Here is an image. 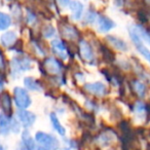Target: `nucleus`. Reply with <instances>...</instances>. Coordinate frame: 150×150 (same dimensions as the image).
<instances>
[{
  "label": "nucleus",
  "mask_w": 150,
  "mask_h": 150,
  "mask_svg": "<svg viewBox=\"0 0 150 150\" xmlns=\"http://www.w3.org/2000/svg\"><path fill=\"white\" fill-rule=\"evenodd\" d=\"M35 140L42 146L48 150H57L59 148V141L57 138L50 134L38 132L35 135Z\"/></svg>",
  "instance_id": "obj_1"
},
{
  "label": "nucleus",
  "mask_w": 150,
  "mask_h": 150,
  "mask_svg": "<svg viewBox=\"0 0 150 150\" xmlns=\"http://www.w3.org/2000/svg\"><path fill=\"white\" fill-rule=\"evenodd\" d=\"M13 96H15V102L20 110H25L31 105V99H30L29 94L24 88H15Z\"/></svg>",
  "instance_id": "obj_2"
},
{
  "label": "nucleus",
  "mask_w": 150,
  "mask_h": 150,
  "mask_svg": "<svg viewBox=\"0 0 150 150\" xmlns=\"http://www.w3.org/2000/svg\"><path fill=\"white\" fill-rule=\"evenodd\" d=\"M11 68L13 73L29 70L31 68V60L27 57H15L11 61Z\"/></svg>",
  "instance_id": "obj_3"
},
{
  "label": "nucleus",
  "mask_w": 150,
  "mask_h": 150,
  "mask_svg": "<svg viewBox=\"0 0 150 150\" xmlns=\"http://www.w3.org/2000/svg\"><path fill=\"white\" fill-rule=\"evenodd\" d=\"M129 35H131V38H132V40H133L134 44L137 46L138 50L141 52V54H143L144 58H146L150 62V52L143 44V41H142L141 37H140L139 34H138L137 30L136 29H129Z\"/></svg>",
  "instance_id": "obj_4"
},
{
  "label": "nucleus",
  "mask_w": 150,
  "mask_h": 150,
  "mask_svg": "<svg viewBox=\"0 0 150 150\" xmlns=\"http://www.w3.org/2000/svg\"><path fill=\"white\" fill-rule=\"evenodd\" d=\"M0 108L2 109V113H4L6 116H11V113H13L11 98L7 92H2L0 94Z\"/></svg>",
  "instance_id": "obj_5"
},
{
  "label": "nucleus",
  "mask_w": 150,
  "mask_h": 150,
  "mask_svg": "<svg viewBox=\"0 0 150 150\" xmlns=\"http://www.w3.org/2000/svg\"><path fill=\"white\" fill-rule=\"evenodd\" d=\"M18 118L20 119V121H21L24 127H29L31 125H33L36 116L35 114H33L32 112H29L27 110H19L18 111Z\"/></svg>",
  "instance_id": "obj_6"
},
{
  "label": "nucleus",
  "mask_w": 150,
  "mask_h": 150,
  "mask_svg": "<svg viewBox=\"0 0 150 150\" xmlns=\"http://www.w3.org/2000/svg\"><path fill=\"white\" fill-rule=\"evenodd\" d=\"M84 88L91 94H94L96 96H104L107 93V88L104 83L102 82H94V83H86Z\"/></svg>",
  "instance_id": "obj_7"
},
{
  "label": "nucleus",
  "mask_w": 150,
  "mask_h": 150,
  "mask_svg": "<svg viewBox=\"0 0 150 150\" xmlns=\"http://www.w3.org/2000/svg\"><path fill=\"white\" fill-rule=\"evenodd\" d=\"M44 68L50 74H59L61 72V65L56 59L47 58L43 62Z\"/></svg>",
  "instance_id": "obj_8"
},
{
  "label": "nucleus",
  "mask_w": 150,
  "mask_h": 150,
  "mask_svg": "<svg viewBox=\"0 0 150 150\" xmlns=\"http://www.w3.org/2000/svg\"><path fill=\"white\" fill-rule=\"evenodd\" d=\"M11 118L4 114V113H0V134L3 136L7 135L11 131Z\"/></svg>",
  "instance_id": "obj_9"
},
{
  "label": "nucleus",
  "mask_w": 150,
  "mask_h": 150,
  "mask_svg": "<svg viewBox=\"0 0 150 150\" xmlns=\"http://www.w3.org/2000/svg\"><path fill=\"white\" fill-rule=\"evenodd\" d=\"M1 43L5 47H11L17 42V35L13 31H7L0 38Z\"/></svg>",
  "instance_id": "obj_10"
},
{
  "label": "nucleus",
  "mask_w": 150,
  "mask_h": 150,
  "mask_svg": "<svg viewBox=\"0 0 150 150\" xmlns=\"http://www.w3.org/2000/svg\"><path fill=\"white\" fill-rule=\"evenodd\" d=\"M79 50H80V54H81L82 58L86 61H91L94 57L93 54V50L91 47V45L88 44V42L81 40L79 43Z\"/></svg>",
  "instance_id": "obj_11"
},
{
  "label": "nucleus",
  "mask_w": 150,
  "mask_h": 150,
  "mask_svg": "<svg viewBox=\"0 0 150 150\" xmlns=\"http://www.w3.org/2000/svg\"><path fill=\"white\" fill-rule=\"evenodd\" d=\"M22 141H23V145L26 150H36L35 141L33 138L31 137L30 133L28 131H24L22 134Z\"/></svg>",
  "instance_id": "obj_12"
},
{
  "label": "nucleus",
  "mask_w": 150,
  "mask_h": 150,
  "mask_svg": "<svg viewBox=\"0 0 150 150\" xmlns=\"http://www.w3.org/2000/svg\"><path fill=\"white\" fill-rule=\"evenodd\" d=\"M114 26H115V24L113 23L109 18L104 17V16L99 18V30H100L101 32L110 31Z\"/></svg>",
  "instance_id": "obj_13"
},
{
  "label": "nucleus",
  "mask_w": 150,
  "mask_h": 150,
  "mask_svg": "<svg viewBox=\"0 0 150 150\" xmlns=\"http://www.w3.org/2000/svg\"><path fill=\"white\" fill-rule=\"evenodd\" d=\"M69 6L72 11V17L75 20H79L82 16V11H83V5L78 1H74V2L69 3Z\"/></svg>",
  "instance_id": "obj_14"
},
{
  "label": "nucleus",
  "mask_w": 150,
  "mask_h": 150,
  "mask_svg": "<svg viewBox=\"0 0 150 150\" xmlns=\"http://www.w3.org/2000/svg\"><path fill=\"white\" fill-rule=\"evenodd\" d=\"M52 46L54 50V52H56L59 56L62 57L63 59H66L67 56H66V54H65V52H66V46H65L64 42H63L62 40H59V39L52 40Z\"/></svg>",
  "instance_id": "obj_15"
},
{
  "label": "nucleus",
  "mask_w": 150,
  "mask_h": 150,
  "mask_svg": "<svg viewBox=\"0 0 150 150\" xmlns=\"http://www.w3.org/2000/svg\"><path fill=\"white\" fill-rule=\"evenodd\" d=\"M107 39L109 40V42H110L116 50H127V44L125 43L123 40L115 37V36H108Z\"/></svg>",
  "instance_id": "obj_16"
},
{
  "label": "nucleus",
  "mask_w": 150,
  "mask_h": 150,
  "mask_svg": "<svg viewBox=\"0 0 150 150\" xmlns=\"http://www.w3.org/2000/svg\"><path fill=\"white\" fill-rule=\"evenodd\" d=\"M62 34L66 38H68V39H75V38H77V36H78V31L75 29L74 27H72V26L66 25L63 27Z\"/></svg>",
  "instance_id": "obj_17"
},
{
  "label": "nucleus",
  "mask_w": 150,
  "mask_h": 150,
  "mask_svg": "<svg viewBox=\"0 0 150 150\" xmlns=\"http://www.w3.org/2000/svg\"><path fill=\"white\" fill-rule=\"evenodd\" d=\"M50 121H52V127H54L61 136H64L65 134H66V129H65V127L60 123L58 117H57V115L54 114V113H52V114H50Z\"/></svg>",
  "instance_id": "obj_18"
},
{
  "label": "nucleus",
  "mask_w": 150,
  "mask_h": 150,
  "mask_svg": "<svg viewBox=\"0 0 150 150\" xmlns=\"http://www.w3.org/2000/svg\"><path fill=\"white\" fill-rule=\"evenodd\" d=\"M11 19L8 15L0 11V31L2 30H6L7 28L11 26Z\"/></svg>",
  "instance_id": "obj_19"
},
{
  "label": "nucleus",
  "mask_w": 150,
  "mask_h": 150,
  "mask_svg": "<svg viewBox=\"0 0 150 150\" xmlns=\"http://www.w3.org/2000/svg\"><path fill=\"white\" fill-rule=\"evenodd\" d=\"M25 86L30 91H40V84L38 83L37 80H35L32 77H26L24 79Z\"/></svg>",
  "instance_id": "obj_20"
},
{
  "label": "nucleus",
  "mask_w": 150,
  "mask_h": 150,
  "mask_svg": "<svg viewBox=\"0 0 150 150\" xmlns=\"http://www.w3.org/2000/svg\"><path fill=\"white\" fill-rule=\"evenodd\" d=\"M134 88H135L136 93L139 95L140 97H144L146 94V86L141 81H135L134 82Z\"/></svg>",
  "instance_id": "obj_21"
},
{
  "label": "nucleus",
  "mask_w": 150,
  "mask_h": 150,
  "mask_svg": "<svg viewBox=\"0 0 150 150\" xmlns=\"http://www.w3.org/2000/svg\"><path fill=\"white\" fill-rule=\"evenodd\" d=\"M96 19H97V13L93 11H88L86 13V17H84V22H86L88 24H93L96 21Z\"/></svg>",
  "instance_id": "obj_22"
},
{
  "label": "nucleus",
  "mask_w": 150,
  "mask_h": 150,
  "mask_svg": "<svg viewBox=\"0 0 150 150\" xmlns=\"http://www.w3.org/2000/svg\"><path fill=\"white\" fill-rule=\"evenodd\" d=\"M137 32H138V34H139L140 37H142L144 40H145V41H147L148 43L150 44V34L148 33V32L146 31V30L144 29V28L140 27L139 29L137 30Z\"/></svg>",
  "instance_id": "obj_23"
},
{
  "label": "nucleus",
  "mask_w": 150,
  "mask_h": 150,
  "mask_svg": "<svg viewBox=\"0 0 150 150\" xmlns=\"http://www.w3.org/2000/svg\"><path fill=\"white\" fill-rule=\"evenodd\" d=\"M43 35L45 36V37H52V36H54V27L50 26V25L46 26V27L43 29Z\"/></svg>",
  "instance_id": "obj_24"
},
{
  "label": "nucleus",
  "mask_w": 150,
  "mask_h": 150,
  "mask_svg": "<svg viewBox=\"0 0 150 150\" xmlns=\"http://www.w3.org/2000/svg\"><path fill=\"white\" fill-rule=\"evenodd\" d=\"M11 131H13V133H18V132L20 131V123L18 122L16 119H11Z\"/></svg>",
  "instance_id": "obj_25"
},
{
  "label": "nucleus",
  "mask_w": 150,
  "mask_h": 150,
  "mask_svg": "<svg viewBox=\"0 0 150 150\" xmlns=\"http://www.w3.org/2000/svg\"><path fill=\"white\" fill-rule=\"evenodd\" d=\"M6 68V63H5L4 54H3L2 50H0V69L1 70H4Z\"/></svg>",
  "instance_id": "obj_26"
},
{
  "label": "nucleus",
  "mask_w": 150,
  "mask_h": 150,
  "mask_svg": "<svg viewBox=\"0 0 150 150\" xmlns=\"http://www.w3.org/2000/svg\"><path fill=\"white\" fill-rule=\"evenodd\" d=\"M36 20V17L34 13H32L31 11H28V22H30V23H32L33 21H35Z\"/></svg>",
  "instance_id": "obj_27"
},
{
  "label": "nucleus",
  "mask_w": 150,
  "mask_h": 150,
  "mask_svg": "<svg viewBox=\"0 0 150 150\" xmlns=\"http://www.w3.org/2000/svg\"><path fill=\"white\" fill-rule=\"evenodd\" d=\"M3 86H4V80H3L2 76H0V92L2 91Z\"/></svg>",
  "instance_id": "obj_28"
},
{
  "label": "nucleus",
  "mask_w": 150,
  "mask_h": 150,
  "mask_svg": "<svg viewBox=\"0 0 150 150\" xmlns=\"http://www.w3.org/2000/svg\"><path fill=\"white\" fill-rule=\"evenodd\" d=\"M36 150H48V149H46V148H43V147H39V148H37Z\"/></svg>",
  "instance_id": "obj_29"
},
{
  "label": "nucleus",
  "mask_w": 150,
  "mask_h": 150,
  "mask_svg": "<svg viewBox=\"0 0 150 150\" xmlns=\"http://www.w3.org/2000/svg\"><path fill=\"white\" fill-rule=\"evenodd\" d=\"M0 150H4V148H3V146L0 144Z\"/></svg>",
  "instance_id": "obj_30"
}]
</instances>
